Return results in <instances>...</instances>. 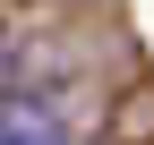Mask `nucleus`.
I'll return each mask as SVG.
<instances>
[{"label": "nucleus", "mask_w": 154, "mask_h": 145, "mask_svg": "<svg viewBox=\"0 0 154 145\" xmlns=\"http://www.w3.org/2000/svg\"><path fill=\"white\" fill-rule=\"evenodd\" d=\"M0 145H69V120L34 94H0Z\"/></svg>", "instance_id": "1"}, {"label": "nucleus", "mask_w": 154, "mask_h": 145, "mask_svg": "<svg viewBox=\"0 0 154 145\" xmlns=\"http://www.w3.org/2000/svg\"><path fill=\"white\" fill-rule=\"evenodd\" d=\"M0 43H9V17H0Z\"/></svg>", "instance_id": "2"}]
</instances>
